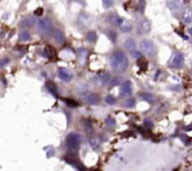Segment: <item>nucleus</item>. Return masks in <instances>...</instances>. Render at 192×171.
Here are the masks:
<instances>
[{
  "instance_id": "nucleus-18",
  "label": "nucleus",
  "mask_w": 192,
  "mask_h": 171,
  "mask_svg": "<svg viewBox=\"0 0 192 171\" xmlns=\"http://www.w3.org/2000/svg\"><path fill=\"white\" fill-rule=\"evenodd\" d=\"M46 87H47V89H48L53 95L57 96V92H58V91H57V87H56V86H55L53 82H48V83L46 84Z\"/></svg>"
},
{
  "instance_id": "nucleus-14",
  "label": "nucleus",
  "mask_w": 192,
  "mask_h": 171,
  "mask_svg": "<svg viewBox=\"0 0 192 171\" xmlns=\"http://www.w3.org/2000/svg\"><path fill=\"white\" fill-rule=\"evenodd\" d=\"M34 24V20L31 17H27L21 21L20 23V26L22 28H28Z\"/></svg>"
},
{
  "instance_id": "nucleus-28",
  "label": "nucleus",
  "mask_w": 192,
  "mask_h": 171,
  "mask_svg": "<svg viewBox=\"0 0 192 171\" xmlns=\"http://www.w3.org/2000/svg\"><path fill=\"white\" fill-rule=\"evenodd\" d=\"M105 101H106V102L109 103V104H115V102H116V101H115V98L112 97V95L107 96L106 99H105Z\"/></svg>"
},
{
  "instance_id": "nucleus-10",
  "label": "nucleus",
  "mask_w": 192,
  "mask_h": 171,
  "mask_svg": "<svg viewBox=\"0 0 192 171\" xmlns=\"http://www.w3.org/2000/svg\"><path fill=\"white\" fill-rule=\"evenodd\" d=\"M139 33L140 34H147L151 30V23L147 19L143 20L139 24Z\"/></svg>"
},
{
  "instance_id": "nucleus-31",
  "label": "nucleus",
  "mask_w": 192,
  "mask_h": 171,
  "mask_svg": "<svg viewBox=\"0 0 192 171\" xmlns=\"http://www.w3.org/2000/svg\"><path fill=\"white\" fill-rule=\"evenodd\" d=\"M110 37H111V39H112V41L115 42V39H116V34H115V32L111 31V32H110Z\"/></svg>"
},
{
  "instance_id": "nucleus-1",
  "label": "nucleus",
  "mask_w": 192,
  "mask_h": 171,
  "mask_svg": "<svg viewBox=\"0 0 192 171\" xmlns=\"http://www.w3.org/2000/svg\"><path fill=\"white\" fill-rule=\"evenodd\" d=\"M111 67L116 72H124L129 67V58L121 50L114 51L110 58Z\"/></svg>"
},
{
  "instance_id": "nucleus-33",
  "label": "nucleus",
  "mask_w": 192,
  "mask_h": 171,
  "mask_svg": "<svg viewBox=\"0 0 192 171\" xmlns=\"http://www.w3.org/2000/svg\"><path fill=\"white\" fill-rule=\"evenodd\" d=\"M7 63H9V59H8V58L2 59V61H1V67H4V66H5Z\"/></svg>"
},
{
  "instance_id": "nucleus-11",
  "label": "nucleus",
  "mask_w": 192,
  "mask_h": 171,
  "mask_svg": "<svg viewBox=\"0 0 192 171\" xmlns=\"http://www.w3.org/2000/svg\"><path fill=\"white\" fill-rule=\"evenodd\" d=\"M58 76H59V78L61 79V80L68 82V81L71 80L72 73L65 68H59L58 69Z\"/></svg>"
},
{
  "instance_id": "nucleus-32",
  "label": "nucleus",
  "mask_w": 192,
  "mask_h": 171,
  "mask_svg": "<svg viewBox=\"0 0 192 171\" xmlns=\"http://www.w3.org/2000/svg\"><path fill=\"white\" fill-rule=\"evenodd\" d=\"M42 12H43L42 9H41V8H38V9L35 11V14L37 15V16H41V15L42 14Z\"/></svg>"
},
{
  "instance_id": "nucleus-16",
  "label": "nucleus",
  "mask_w": 192,
  "mask_h": 171,
  "mask_svg": "<svg viewBox=\"0 0 192 171\" xmlns=\"http://www.w3.org/2000/svg\"><path fill=\"white\" fill-rule=\"evenodd\" d=\"M89 144H90V146L94 149V150H98L99 149L100 145H101V141L99 138L97 137H92L89 139Z\"/></svg>"
},
{
  "instance_id": "nucleus-25",
  "label": "nucleus",
  "mask_w": 192,
  "mask_h": 171,
  "mask_svg": "<svg viewBox=\"0 0 192 171\" xmlns=\"http://www.w3.org/2000/svg\"><path fill=\"white\" fill-rule=\"evenodd\" d=\"M20 38H21V39H23V41H28L30 39V34L27 31H23L20 35Z\"/></svg>"
},
{
  "instance_id": "nucleus-35",
  "label": "nucleus",
  "mask_w": 192,
  "mask_h": 171,
  "mask_svg": "<svg viewBox=\"0 0 192 171\" xmlns=\"http://www.w3.org/2000/svg\"><path fill=\"white\" fill-rule=\"evenodd\" d=\"M189 33H190V35L192 36V26L190 28V29H189Z\"/></svg>"
},
{
  "instance_id": "nucleus-13",
  "label": "nucleus",
  "mask_w": 192,
  "mask_h": 171,
  "mask_svg": "<svg viewBox=\"0 0 192 171\" xmlns=\"http://www.w3.org/2000/svg\"><path fill=\"white\" fill-rule=\"evenodd\" d=\"M183 22L185 24H189L192 22V9H187L183 14Z\"/></svg>"
},
{
  "instance_id": "nucleus-22",
  "label": "nucleus",
  "mask_w": 192,
  "mask_h": 171,
  "mask_svg": "<svg viewBox=\"0 0 192 171\" xmlns=\"http://www.w3.org/2000/svg\"><path fill=\"white\" fill-rule=\"evenodd\" d=\"M105 123H106V125L109 126V127H114V126H115V121L113 120V118H112V117H106Z\"/></svg>"
},
{
  "instance_id": "nucleus-24",
  "label": "nucleus",
  "mask_w": 192,
  "mask_h": 171,
  "mask_svg": "<svg viewBox=\"0 0 192 171\" xmlns=\"http://www.w3.org/2000/svg\"><path fill=\"white\" fill-rule=\"evenodd\" d=\"M64 101H65V102L69 105V106H71V107L78 106V102H77L76 101H74V100H71V99H65Z\"/></svg>"
},
{
  "instance_id": "nucleus-21",
  "label": "nucleus",
  "mask_w": 192,
  "mask_h": 171,
  "mask_svg": "<svg viewBox=\"0 0 192 171\" xmlns=\"http://www.w3.org/2000/svg\"><path fill=\"white\" fill-rule=\"evenodd\" d=\"M86 39H87V41H88V42H90V43H95V42L97 41L98 37H97V34H96L95 32H89V33L87 34Z\"/></svg>"
},
{
  "instance_id": "nucleus-27",
  "label": "nucleus",
  "mask_w": 192,
  "mask_h": 171,
  "mask_svg": "<svg viewBox=\"0 0 192 171\" xmlns=\"http://www.w3.org/2000/svg\"><path fill=\"white\" fill-rule=\"evenodd\" d=\"M103 2V7L105 9H109L113 5V0H102Z\"/></svg>"
},
{
  "instance_id": "nucleus-12",
  "label": "nucleus",
  "mask_w": 192,
  "mask_h": 171,
  "mask_svg": "<svg viewBox=\"0 0 192 171\" xmlns=\"http://www.w3.org/2000/svg\"><path fill=\"white\" fill-rule=\"evenodd\" d=\"M124 45H125V48L127 51H130V53H133L136 50V43H135V41H134L132 38L127 39Z\"/></svg>"
},
{
  "instance_id": "nucleus-29",
  "label": "nucleus",
  "mask_w": 192,
  "mask_h": 171,
  "mask_svg": "<svg viewBox=\"0 0 192 171\" xmlns=\"http://www.w3.org/2000/svg\"><path fill=\"white\" fill-rule=\"evenodd\" d=\"M120 80H121V79H120L119 77L114 78L113 80L112 81V87H114V86H116V85L120 84Z\"/></svg>"
},
{
  "instance_id": "nucleus-26",
  "label": "nucleus",
  "mask_w": 192,
  "mask_h": 171,
  "mask_svg": "<svg viewBox=\"0 0 192 171\" xmlns=\"http://www.w3.org/2000/svg\"><path fill=\"white\" fill-rule=\"evenodd\" d=\"M135 105V100L134 99H129L125 102V106L126 107H133Z\"/></svg>"
},
{
  "instance_id": "nucleus-2",
  "label": "nucleus",
  "mask_w": 192,
  "mask_h": 171,
  "mask_svg": "<svg viewBox=\"0 0 192 171\" xmlns=\"http://www.w3.org/2000/svg\"><path fill=\"white\" fill-rule=\"evenodd\" d=\"M140 47L144 54L150 58H154L157 54V49H156L155 44L153 43V42L149 41V39H144V41L140 43Z\"/></svg>"
},
{
  "instance_id": "nucleus-30",
  "label": "nucleus",
  "mask_w": 192,
  "mask_h": 171,
  "mask_svg": "<svg viewBox=\"0 0 192 171\" xmlns=\"http://www.w3.org/2000/svg\"><path fill=\"white\" fill-rule=\"evenodd\" d=\"M131 54H132V57H133L134 58H140V57H142V55H140V53L138 52L137 50H135L133 53H131Z\"/></svg>"
},
{
  "instance_id": "nucleus-17",
  "label": "nucleus",
  "mask_w": 192,
  "mask_h": 171,
  "mask_svg": "<svg viewBox=\"0 0 192 171\" xmlns=\"http://www.w3.org/2000/svg\"><path fill=\"white\" fill-rule=\"evenodd\" d=\"M120 29H121L122 32H130L132 29V25H131L130 23H129L127 21L124 20V22L120 25Z\"/></svg>"
},
{
  "instance_id": "nucleus-9",
  "label": "nucleus",
  "mask_w": 192,
  "mask_h": 171,
  "mask_svg": "<svg viewBox=\"0 0 192 171\" xmlns=\"http://www.w3.org/2000/svg\"><path fill=\"white\" fill-rule=\"evenodd\" d=\"M84 101L88 103V104H98L99 102V96L97 93H94V92H90V93H87L84 96Z\"/></svg>"
},
{
  "instance_id": "nucleus-7",
  "label": "nucleus",
  "mask_w": 192,
  "mask_h": 171,
  "mask_svg": "<svg viewBox=\"0 0 192 171\" xmlns=\"http://www.w3.org/2000/svg\"><path fill=\"white\" fill-rule=\"evenodd\" d=\"M184 63H185L184 56L182 54H180V53H176L172 60V66L173 68L180 69L184 66Z\"/></svg>"
},
{
  "instance_id": "nucleus-4",
  "label": "nucleus",
  "mask_w": 192,
  "mask_h": 171,
  "mask_svg": "<svg viewBox=\"0 0 192 171\" xmlns=\"http://www.w3.org/2000/svg\"><path fill=\"white\" fill-rule=\"evenodd\" d=\"M81 144V136L77 133H70L67 136V145L69 149L75 150Z\"/></svg>"
},
{
  "instance_id": "nucleus-6",
  "label": "nucleus",
  "mask_w": 192,
  "mask_h": 171,
  "mask_svg": "<svg viewBox=\"0 0 192 171\" xmlns=\"http://www.w3.org/2000/svg\"><path fill=\"white\" fill-rule=\"evenodd\" d=\"M168 7L174 13L180 12L183 10V2L182 0H169Z\"/></svg>"
},
{
  "instance_id": "nucleus-3",
  "label": "nucleus",
  "mask_w": 192,
  "mask_h": 171,
  "mask_svg": "<svg viewBox=\"0 0 192 171\" xmlns=\"http://www.w3.org/2000/svg\"><path fill=\"white\" fill-rule=\"evenodd\" d=\"M37 24V26L38 30H40V32L41 34L48 35V34H50L51 32H52V30H53V24L47 18H45V19H38Z\"/></svg>"
},
{
  "instance_id": "nucleus-20",
  "label": "nucleus",
  "mask_w": 192,
  "mask_h": 171,
  "mask_svg": "<svg viewBox=\"0 0 192 171\" xmlns=\"http://www.w3.org/2000/svg\"><path fill=\"white\" fill-rule=\"evenodd\" d=\"M54 36H55V41L58 43H64V36H63V34H62V32L61 31H59V30H55V34H54Z\"/></svg>"
},
{
  "instance_id": "nucleus-23",
  "label": "nucleus",
  "mask_w": 192,
  "mask_h": 171,
  "mask_svg": "<svg viewBox=\"0 0 192 171\" xmlns=\"http://www.w3.org/2000/svg\"><path fill=\"white\" fill-rule=\"evenodd\" d=\"M124 22V19H122L121 17H113L112 18V23L114 25H116V26H119L120 28V25L122 24V23Z\"/></svg>"
},
{
  "instance_id": "nucleus-8",
  "label": "nucleus",
  "mask_w": 192,
  "mask_h": 171,
  "mask_svg": "<svg viewBox=\"0 0 192 171\" xmlns=\"http://www.w3.org/2000/svg\"><path fill=\"white\" fill-rule=\"evenodd\" d=\"M132 94V84L130 81H126L121 87V95L124 97L130 96Z\"/></svg>"
},
{
  "instance_id": "nucleus-34",
  "label": "nucleus",
  "mask_w": 192,
  "mask_h": 171,
  "mask_svg": "<svg viewBox=\"0 0 192 171\" xmlns=\"http://www.w3.org/2000/svg\"><path fill=\"white\" fill-rule=\"evenodd\" d=\"M145 126H147V127H152V126H153L152 121H145Z\"/></svg>"
},
{
  "instance_id": "nucleus-15",
  "label": "nucleus",
  "mask_w": 192,
  "mask_h": 171,
  "mask_svg": "<svg viewBox=\"0 0 192 171\" xmlns=\"http://www.w3.org/2000/svg\"><path fill=\"white\" fill-rule=\"evenodd\" d=\"M45 53H46L47 57L51 59H55L56 58V52H55V48L52 46H47L45 48Z\"/></svg>"
},
{
  "instance_id": "nucleus-5",
  "label": "nucleus",
  "mask_w": 192,
  "mask_h": 171,
  "mask_svg": "<svg viewBox=\"0 0 192 171\" xmlns=\"http://www.w3.org/2000/svg\"><path fill=\"white\" fill-rule=\"evenodd\" d=\"M95 81L96 83L100 86V87H104L106 85L109 84V82L111 81V75L106 72H98L96 77H95Z\"/></svg>"
},
{
  "instance_id": "nucleus-19",
  "label": "nucleus",
  "mask_w": 192,
  "mask_h": 171,
  "mask_svg": "<svg viewBox=\"0 0 192 171\" xmlns=\"http://www.w3.org/2000/svg\"><path fill=\"white\" fill-rule=\"evenodd\" d=\"M140 99H143L144 101L145 102H155V96H154L152 93H143L140 94Z\"/></svg>"
}]
</instances>
